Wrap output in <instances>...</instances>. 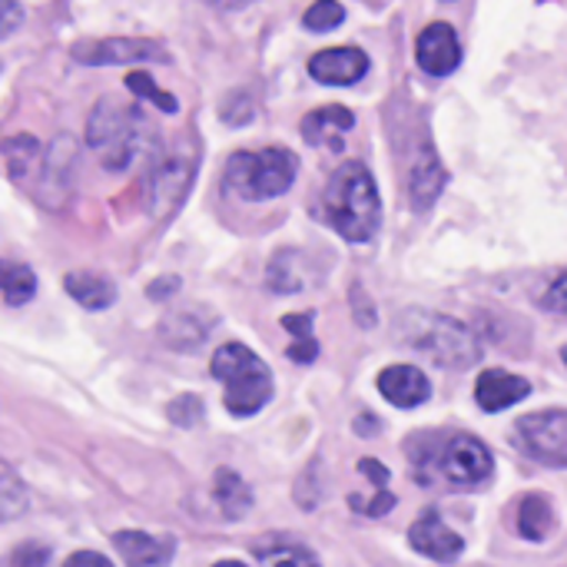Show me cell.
<instances>
[{
    "label": "cell",
    "instance_id": "obj_1",
    "mask_svg": "<svg viewBox=\"0 0 567 567\" xmlns=\"http://www.w3.org/2000/svg\"><path fill=\"white\" fill-rule=\"evenodd\" d=\"M322 213L332 223V229L349 243H369L379 233L382 199L372 173L359 159H349L332 173L322 193Z\"/></svg>",
    "mask_w": 567,
    "mask_h": 567
},
{
    "label": "cell",
    "instance_id": "obj_2",
    "mask_svg": "<svg viewBox=\"0 0 567 567\" xmlns=\"http://www.w3.org/2000/svg\"><path fill=\"white\" fill-rule=\"evenodd\" d=\"M213 375L226 385V409L236 419H249L272 399L269 365L243 342H226L213 352Z\"/></svg>",
    "mask_w": 567,
    "mask_h": 567
},
{
    "label": "cell",
    "instance_id": "obj_3",
    "mask_svg": "<svg viewBox=\"0 0 567 567\" xmlns=\"http://www.w3.org/2000/svg\"><path fill=\"white\" fill-rule=\"evenodd\" d=\"M86 143L96 150L106 169H126L146 143V126L140 110H123L116 100H100L86 120Z\"/></svg>",
    "mask_w": 567,
    "mask_h": 567
},
{
    "label": "cell",
    "instance_id": "obj_4",
    "mask_svg": "<svg viewBox=\"0 0 567 567\" xmlns=\"http://www.w3.org/2000/svg\"><path fill=\"white\" fill-rule=\"evenodd\" d=\"M296 173H299V159L282 146H269L259 153H236L226 163V183L233 186V193H239L249 203L282 196L292 186Z\"/></svg>",
    "mask_w": 567,
    "mask_h": 567
},
{
    "label": "cell",
    "instance_id": "obj_5",
    "mask_svg": "<svg viewBox=\"0 0 567 567\" xmlns=\"http://www.w3.org/2000/svg\"><path fill=\"white\" fill-rule=\"evenodd\" d=\"M409 458H412L415 465L429 458V465L419 468V482H425V475L435 472L445 485L465 488V492L482 488V485L492 478V472H495L492 452H488L485 442L475 439V435H452L442 449H432L429 455L409 449Z\"/></svg>",
    "mask_w": 567,
    "mask_h": 567
},
{
    "label": "cell",
    "instance_id": "obj_6",
    "mask_svg": "<svg viewBox=\"0 0 567 567\" xmlns=\"http://www.w3.org/2000/svg\"><path fill=\"white\" fill-rule=\"evenodd\" d=\"M412 322V332H409V342L425 352L435 365L442 369H468L478 362L482 355V346L478 339L452 316H409Z\"/></svg>",
    "mask_w": 567,
    "mask_h": 567
},
{
    "label": "cell",
    "instance_id": "obj_7",
    "mask_svg": "<svg viewBox=\"0 0 567 567\" xmlns=\"http://www.w3.org/2000/svg\"><path fill=\"white\" fill-rule=\"evenodd\" d=\"M515 445L522 455L545 468H567V412H535L515 425Z\"/></svg>",
    "mask_w": 567,
    "mask_h": 567
},
{
    "label": "cell",
    "instance_id": "obj_8",
    "mask_svg": "<svg viewBox=\"0 0 567 567\" xmlns=\"http://www.w3.org/2000/svg\"><path fill=\"white\" fill-rule=\"evenodd\" d=\"M193 176H196V156L193 153H169L163 156L150 179H146V206L156 219H166L173 216L183 199L189 196V186H193Z\"/></svg>",
    "mask_w": 567,
    "mask_h": 567
},
{
    "label": "cell",
    "instance_id": "obj_9",
    "mask_svg": "<svg viewBox=\"0 0 567 567\" xmlns=\"http://www.w3.org/2000/svg\"><path fill=\"white\" fill-rule=\"evenodd\" d=\"M73 60H80L86 66H120V63H140V60H166V50L156 40L110 37V40L73 43Z\"/></svg>",
    "mask_w": 567,
    "mask_h": 567
},
{
    "label": "cell",
    "instance_id": "obj_10",
    "mask_svg": "<svg viewBox=\"0 0 567 567\" xmlns=\"http://www.w3.org/2000/svg\"><path fill=\"white\" fill-rule=\"evenodd\" d=\"M415 60L419 66L429 73V76H449L458 70L462 63V43L455 37V30L449 23H429L422 33H419V43H415Z\"/></svg>",
    "mask_w": 567,
    "mask_h": 567
},
{
    "label": "cell",
    "instance_id": "obj_11",
    "mask_svg": "<svg viewBox=\"0 0 567 567\" xmlns=\"http://www.w3.org/2000/svg\"><path fill=\"white\" fill-rule=\"evenodd\" d=\"M309 73H312V80H319L326 86H352L369 73V56L359 47L319 50L309 60Z\"/></svg>",
    "mask_w": 567,
    "mask_h": 567
},
{
    "label": "cell",
    "instance_id": "obj_12",
    "mask_svg": "<svg viewBox=\"0 0 567 567\" xmlns=\"http://www.w3.org/2000/svg\"><path fill=\"white\" fill-rule=\"evenodd\" d=\"M409 545H412L419 555H425L429 561H442V565H452V561L465 551V538L455 535L449 525H442L435 512L422 515V518L412 525Z\"/></svg>",
    "mask_w": 567,
    "mask_h": 567
},
{
    "label": "cell",
    "instance_id": "obj_13",
    "mask_svg": "<svg viewBox=\"0 0 567 567\" xmlns=\"http://www.w3.org/2000/svg\"><path fill=\"white\" fill-rule=\"evenodd\" d=\"M528 395H532L528 379L512 375V372H505V369H488V372H482L478 382H475V399H478V405H482L485 412H505V409L518 405V402L528 399Z\"/></svg>",
    "mask_w": 567,
    "mask_h": 567
},
{
    "label": "cell",
    "instance_id": "obj_14",
    "mask_svg": "<svg viewBox=\"0 0 567 567\" xmlns=\"http://www.w3.org/2000/svg\"><path fill=\"white\" fill-rule=\"evenodd\" d=\"M379 392L395 405V409H419L429 395H432V385L429 379L412 369V365H389L382 375H379Z\"/></svg>",
    "mask_w": 567,
    "mask_h": 567
},
{
    "label": "cell",
    "instance_id": "obj_15",
    "mask_svg": "<svg viewBox=\"0 0 567 567\" xmlns=\"http://www.w3.org/2000/svg\"><path fill=\"white\" fill-rule=\"evenodd\" d=\"M355 126V116L346 106H322L312 110L302 120V140L309 146H329V150H342V133H349Z\"/></svg>",
    "mask_w": 567,
    "mask_h": 567
},
{
    "label": "cell",
    "instance_id": "obj_16",
    "mask_svg": "<svg viewBox=\"0 0 567 567\" xmlns=\"http://www.w3.org/2000/svg\"><path fill=\"white\" fill-rule=\"evenodd\" d=\"M113 548L120 551V558L126 565H169L173 561V538H156V535H146V532H120L113 535Z\"/></svg>",
    "mask_w": 567,
    "mask_h": 567
},
{
    "label": "cell",
    "instance_id": "obj_17",
    "mask_svg": "<svg viewBox=\"0 0 567 567\" xmlns=\"http://www.w3.org/2000/svg\"><path fill=\"white\" fill-rule=\"evenodd\" d=\"M445 189V169L439 163V153L432 146H425L419 153V159L412 163V176H409V196H412V206L419 213H429L432 203L442 196Z\"/></svg>",
    "mask_w": 567,
    "mask_h": 567
},
{
    "label": "cell",
    "instance_id": "obj_18",
    "mask_svg": "<svg viewBox=\"0 0 567 567\" xmlns=\"http://www.w3.org/2000/svg\"><path fill=\"white\" fill-rule=\"evenodd\" d=\"M63 286H66V292H70L73 302H80L83 309H93V312L110 309V306L116 302V286H113V279H106L103 272H90V269L70 272V276L63 279Z\"/></svg>",
    "mask_w": 567,
    "mask_h": 567
},
{
    "label": "cell",
    "instance_id": "obj_19",
    "mask_svg": "<svg viewBox=\"0 0 567 567\" xmlns=\"http://www.w3.org/2000/svg\"><path fill=\"white\" fill-rule=\"evenodd\" d=\"M213 495H216V502H219V508H223V515H226L229 522L246 518V512L252 508V492H249V485H246L236 472H229V468H219V472H216V478H213Z\"/></svg>",
    "mask_w": 567,
    "mask_h": 567
},
{
    "label": "cell",
    "instance_id": "obj_20",
    "mask_svg": "<svg viewBox=\"0 0 567 567\" xmlns=\"http://www.w3.org/2000/svg\"><path fill=\"white\" fill-rule=\"evenodd\" d=\"M555 532V508L545 495H528L518 508V535L525 542H545Z\"/></svg>",
    "mask_w": 567,
    "mask_h": 567
},
{
    "label": "cell",
    "instance_id": "obj_21",
    "mask_svg": "<svg viewBox=\"0 0 567 567\" xmlns=\"http://www.w3.org/2000/svg\"><path fill=\"white\" fill-rule=\"evenodd\" d=\"M37 292V276L30 266L20 262H0V299L10 306H23L30 302Z\"/></svg>",
    "mask_w": 567,
    "mask_h": 567
},
{
    "label": "cell",
    "instance_id": "obj_22",
    "mask_svg": "<svg viewBox=\"0 0 567 567\" xmlns=\"http://www.w3.org/2000/svg\"><path fill=\"white\" fill-rule=\"evenodd\" d=\"M266 282H269V289H272V292H279V296H286V292H299V289L306 286L302 269H299V252H292V249L279 252V256L272 259V266H269Z\"/></svg>",
    "mask_w": 567,
    "mask_h": 567
},
{
    "label": "cell",
    "instance_id": "obj_23",
    "mask_svg": "<svg viewBox=\"0 0 567 567\" xmlns=\"http://www.w3.org/2000/svg\"><path fill=\"white\" fill-rule=\"evenodd\" d=\"M27 512V492L17 475L0 468V522H13Z\"/></svg>",
    "mask_w": 567,
    "mask_h": 567
},
{
    "label": "cell",
    "instance_id": "obj_24",
    "mask_svg": "<svg viewBox=\"0 0 567 567\" xmlns=\"http://www.w3.org/2000/svg\"><path fill=\"white\" fill-rule=\"evenodd\" d=\"M256 558L259 565H319V558L299 545H266V548H256Z\"/></svg>",
    "mask_w": 567,
    "mask_h": 567
},
{
    "label": "cell",
    "instance_id": "obj_25",
    "mask_svg": "<svg viewBox=\"0 0 567 567\" xmlns=\"http://www.w3.org/2000/svg\"><path fill=\"white\" fill-rule=\"evenodd\" d=\"M126 86H130V93H133V96L153 100L163 113H176V110H179L176 96H173V93H166V90H159V86H156L146 73H140V70H133V73L126 76Z\"/></svg>",
    "mask_w": 567,
    "mask_h": 567
},
{
    "label": "cell",
    "instance_id": "obj_26",
    "mask_svg": "<svg viewBox=\"0 0 567 567\" xmlns=\"http://www.w3.org/2000/svg\"><path fill=\"white\" fill-rule=\"evenodd\" d=\"M342 20H346V10H342L339 0H316V3L306 10V17H302V23H306L309 30H316V33L336 30Z\"/></svg>",
    "mask_w": 567,
    "mask_h": 567
},
{
    "label": "cell",
    "instance_id": "obj_27",
    "mask_svg": "<svg viewBox=\"0 0 567 567\" xmlns=\"http://www.w3.org/2000/svg\"><path fill=\"white\" fill-rule=\"evenodd\" d=\"M169 419H173L176 425L189 429V425H196V422L203 419V402H199L196 395H179V399L169 405Z\"/></svg>",
    "mask_w": 567,
    "mask_h": 567
},
{
    "label": "cell",
    "instance_id": "obj_28",
    "mask_svg": "<svg viewBox=\"0 0 567 567\" xmlns=\"http://www.w3.org/2000/svg\"><path fill=\"white\" fill-rule=\"evenodd\" d=\"M23 23V7L17 0H0V40Z\"/></svg>",
    "mask_w": 567,
    "mask_h": 567
},
{
    "label": "cell",
    "instance_id": "obj_29",
    "mask_svg": "<svg viewBox=\"0 0 567 567\" xmlns=\"http://www.w3.org/2000/svg\"><path fill=\"white\" fill-rule=\"evenodd\" d=\"M545 306L551 309V312H558V316H565L567 319V272L548 289V296H545Z\"/></svg>",
    "mask_w": 567,
    "mask_h": 567
},
{
    "label": "cell",
    "instance_id": "obj_30",
    "mask_svg": "<svg viewBox=\"0 0 567 567\" xmlns=\"http://www.w3.org/2000/svg\"><path fill=\"white\" fill-rule=\"evenodd\" d=\"M316 355H319V342H316L312 336H309V339H296V342L289 346V359H292V362H302V365H306V362H312Z\"/></svg>",
    "mask_w": 567,
    "mask_h": 567
},
{
    "label": "cell",
    "instance_id": "obj_31",
    "mask_svg": "<svg viewBox=\"0 0 567 567\" xmlns=\"http://www.w3.org/2000/svg\"><path fill=\"white\" fill-rule=\"evenodd\" d=\"M359 472L369 475V482H372L375 488H385V485H389V468L379 465L375 458H362V462H359Z\"/></svg>",
    "mask_w": 567,
    "mask_h": 567
},
{
    "label": "cell",
    "instance_id": "obj_32",
    "mask_svg": "<svg viewBox=\"0 0 567 567\" xmlns=\"http://www.w3.org/2000/svg\"><path fill=\"white\" fill-rule=\"evenodd\" d=\"M50 551L47 548H17L10 565H47Z\"/></svg>",
    "mask_w": 567,
    "mask_h": 567
},
{
    "label": "cell",
    "instance_id": "obj_33",
    "mask_svg": "<svg viewBox=\"0 0 567 567\" xmlns=\"http://www.w3.org/2000/svg\"><path fill=\"white\" fill-rule=\"evenodd\" d=\"M282 326H286L296 339H309V336H312V316H286Z\"/></svg>",
    "mask_w": 567,
    "mask_h": 567
},
{
    "label": "cell",
    "instance_id": "obj_34",
    "mask_svg": "<svg viewBox=\"0 0 567 567\" xmlns=\"http://www.w3.org/2000/svg\"><path fill=\"white\" fill-rule=\"evenodd\" d=\"M66 567H80V565H86V567H110V561L106 558H100L96 551H76V555H70L66 561H63Z\"/></svg>",
    "mask_w": 567,
    "mask_h": 567
},
{
    "label": "cell",
    "instance_id": "obj_35",
    "mask_svg": "<svg viewBox=\"0 0 567 567\" xmlns=\"http://www.w3.org/2000/svg\"><path fill=\"white\" fill-rule=\"evenodd\" d=\"M166 289H179V279H163V282H153V286H150V299H166V296H173V292H166Z\"/></svg>",
    "mask_w": 567,
    "mask_h": 567
},
{
    "label": "cell",
    "instance_id": "obj_36",
    "mask_svg": "<svg viewBox=\"0 0 567 567\" xmlns=\"http://www.w3.org/2000/svg\"><path fill=\"white\" fill-rule=\"evenodd\" d=\"M213 7H219V10H239V7H246L249 0H209Z\"/></svg>",
    "mask_w": 567,
    "mask_h": 567
},
{
    "label": "cell",
    "instance_id": "obj_37",
    "mask_svg": "<svg viewBox=\"0 0 567 567\" xmlns=\"http://www.w3.org/2000/svg\"><path fill=\"white\" fill-rule=\"evenodd\" d=\"M565 365H567V349H565Z\"/></svg>",
    "mask_w": 567,
    "mask_h": 567
},
{
    "label": "cell",
    "instance_id": "obj_38",
    "mask_svg": "<svg viewBox=\"0 0 567 567\" xmlns=\"http://www.w3.org/2000/svg\"><path fill=\"white\" fill-rule=\"evenodd\" d=\"M445 3H455V0H445Z\"/></svg>",
    "mask_w": 567,
    "mask_h": 567
}]
</instances>
